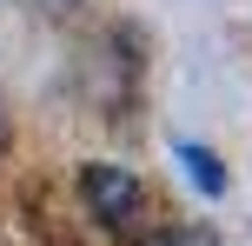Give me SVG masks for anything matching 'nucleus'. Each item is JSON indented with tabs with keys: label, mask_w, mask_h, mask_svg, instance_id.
Returning <instances> with one entry per match:
<instances>
[{
	"label": "nucleus",
	"mask_w": 252,
	"mask_h": 246,
	"mask_svg": "<svg viewBox=\"0 0 252 246\" xmlns=\"http://www.w3.org/2000/svg\"><path fill=\"white\" fill-rule=\"evenodd\" d=\"M80 200H87V213L106 233H126V240L146 233V186H139V173L120 167V160H87V167H80Z\"/></svg>",
	"instance_id": "obj_1"
},
{
	"label": "nucleus",
	"mask_w": 252,
	"mask_h": 246,
	"mask_svg": "<svg viewBox=\"0 0 252 246\" xmlns=\"http://www.w3.org/2000/svg\"><path fill=\"white\" fill-rule=\"evenodd\" d=\"M173 160L186 167V180L199 186L206 200H219V193H226V167H219V153H213V146H199V140H173Z\"/></svg>",
	"instance_id": "obj_2"
},
{
	"label": "nucleus",
	"mask_w": 252,
	"mask_h": 246,
	"mask_svg": "<svg viewBox=\"0 0 252 246\" xmlns=\"http://www.w3.org/2000/svg\"><path fill=\"white\" fill-rule=\"evenodd\" d=\"M133 246H186V226H146Z\"/></svg>",
	"instance_id": "obj_3"
},
{
	"label": "nucleus",
	"mask_w": 252,
	"mask_h": 246,
	"mask_svg": "<svg viewBox=\"0 0 252 246\" xmlns=\"http://www.w3.org/2000/svg\"><path fill=\"white\" fill-rule=\"evenodd\" d=\"M186 246H226V240H219L213 226H186Z\"/></svg>",
	"instance_id": "obj_4"
},
{
	"label": "nucleus",
	"mask_w": 252,
	"mask_h": 246,
	"mask_svg": "<svg viewBox=\"0 0 252 246\" xmlns=\"http://www.w3.org/2000/svg\"><path fill=\"white\" fill-rule=\"evenodd\" d=\"M0 146H7V113H0Z\"/></svg>",
	"instance_id": "obj_5"
},
{
	"label": "nucleus",
	"mask_w": 252,
	"mask_h": 246,
	"mask_svg": "<svg viewBox=\"0 0 252 246\" xmlns=\"http://www.w3.org/2000/svg\"><path fill=\"white\" fill-rule=\"evenodd\" d=\"M47 7H73V0H47Z\"/></svg>",
	"instance_id": "obj_6"
}]
</instances>
